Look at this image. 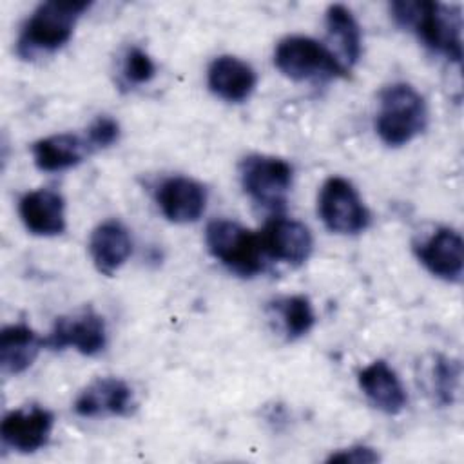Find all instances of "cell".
<instances>
[{"label":"cell","mask_w":464,"mask_h":464,"mask_svg":"<svg viewBox=\"0 0 464 464\" xmlns=\"http://www.w3.org/2000/svg\"><path fill=\"white\" fill-rule=\"evenodd\" d=\"M392 18L397 25L415 31L419 40L435 54L460 63L462 14L457 5L440 2H392Z\"/></svg>","instance_id":"6da1fadb"},{"label":"cell","mask_w":464,"mask_h":464,"mask_svg":"<svg viewBox=\"0 0 464 464\" xmlns=\"http://www.w3.org/2000/svg\"><path fill=\"white\" fill-rule=\"evenodd\" d=\"M91 7L85 0H49L40 4L24 22L16 53L29 60L42 53H54L63 47L74 31L80 16Z\"/></svg>","instance_id":"7a4b0ae2"},{"label":"cell","mask_w":464,"mask_h":464,"mask_svg":"<svg viewBox=\"0 0 464 464\" xmlns=\"http://www.w3.org/2000/svg\"><path fill=\"white\" fill-rule=\"evenodd\" d=\"M428 123V107L420 92L410 83L399 82L379 94L375 130L388 147H402L417 138Z\"/></svg>","instance_id":"3957f363"},{"label":"cell","mask_w":464,"mask_h":464,"mask_svg":"<svg viewBox=\"0 0 464 464\" xmlns=\"http://www.w3.org/2000/svg\"><path fill=\"white\" fill-rule=\"evenodd\" d=\"M205 243L208 252L230 272L252 277L265 266L261 236L230 219H214L207 225Z\"/></svg>","instance_id":"277c9868"},{"label":"cell","mask_w":464,"mask_h":464,"mask_svg":"<svg viewBox=\"0 0 464 464\" xmlns=\"http://www.w3.org/2000/svg\"><path fill=\"white\" fill-rule=\"evenodd\" d=\"M274 63L286 78L295 82L346 76L324 44L308 36L283 38L274 51Z\"/></svg>","instance_id":"5b68a950"},{"label":"cell","mask_w":464,"mask_h":464,"mask_svg":"<svg viewBox=\"0 0 464 464\" xmlns=\"http://www.w3.org/2000/svg\"><path fill=\"white\" fill-rule=\"evenodd\" d=\"M239 178L250 199L265 208L277 210L286 201L294 170L290 163L281 158L250 154L239 163Z\"/></svg>","instance_id":"8992f818"},{"label":"cell","mask_w":464,"mask_h":464,"mask_svg":"<svg viewBox=\"0 0 464 464\" xmlns=\"http://www.w3.org/2000/svg\"><path fill=\"white\" fill-rule=\"evenodd\" d=\"M317 210L324 227L335 234H359L370 225V212L359 192L348 179L339 176L323 183Z\"/></svg>","instance_id":"52a82bcc"},{"label":"cell","mask_w":464,"mask_h":464,"mask_svg":"<svg viewBox=\"0 0 464 464\" xmlns=\"http://www.w3.org/2000/svg\"><path fill=\"white\" fill-rule=\"evenodd\" d=\"M45 348L63 350L72 346L82 355H96L107 344V330L103 317L92 308H83L72 315H63L54 321L53 330L44 339Z\"/></svg>","instance_id":"ba28073f"},{"label":"cell","mask_w":464,"mask_h":464,"mask_svg":"<svg viewBox=\"0 0 464 464\" xmlns=\"http://www.w3.org/2000/svg\"><path fill=\"white\" fill-rule=\"evenodd\" d=\"M54 426V417L42 406H24L9 411L0 426V435L5 446L33 453L49 442Z\"/></svg>","instance_id":"9c48e42d"},{"label":"cell","mask_w":464,"mask_h":464,"mask_svg":"<svg viewBox=\"0 0 464 464\" xmlns=\"http://www.w3.org/2000/svg\"><path fill=\"white\" fill-rule=\"evenodd\" d=\"M259 236L266 256L292 266L303 265L314 248V239L308 227L283 216L270 219Z\"/></svg>","instance_id":"30bf717a"},{"label":"cell","mask_w":464,"mask_h":464,"mask_svg":"<svg viewBox=\"0 0 464 464\" xmlns=\"http://www.w3.org/2000/svg\"><path fill=\"white\" fill-rule=\"evenodd\" d=\"M419 261L437 277L459 283L464 266V243L457 230L440 227L428 239L415 245Z\"/></svg>","instance_id":"8fae6325"},{"label":"cell","mask_w":464,"mask_h":464,"mask_svg":"<svg viewBox=\"0 0 464 464\" xmlns=\"http://www.w3.org/2000/svg\"><path fill=\"white\" fill-rule=\"evenodd\" d=\"M136 402L127 382L116 377H100L92 381L74 401V411L80 417L116 415L127 417L134 411Z\"/></svg>","instance_id":"7c38bea8"},{"label":"cell","mask_w":464,"mask_h":464,"mask_svg":"<svg viewBox=\"0 0 464 464\" xmlns=\"http://www.w3.org/2000/svg\"><path fill=\"white\" fill-rule=\"evenodd\" d=\"M161 214L172 223H192L201 218L207 207L205 187L185 176L167 178L156 192Z\"/></svg>","instance_id":"4fadbf2b"},{"label":"cell","mask_w":464,"mask_h":464,"mask_svg":"<svg viewBox=\"0 0 464 464\" xmlns=\"http://www.w3.org/2000/svg\"><path fill=\"white\" fill-rule=\"evenodd\" d=\"M18 214L34 236H58L65 230V201L53 188H38L22 196Z\"/></svg>","instance_id":"5bb4252c"},{"label":"cell","mask_w":464,"mask_h":464,"mask_svg":"<svg viewBox=\"0 0 464 464\" xmlns=\"http://www.w3.org/2000/svg\"><path fill=\"white\" fill-rule=\"evenodd\" d=\"M208 89L221 100L230 103L245 102L256 89V71L243 60L223 54L212 60L207 71Z\"/></svg>","instance_id":"9a60e30c"},{"label":"cell","mask_w":464,"mask_h":464,"mask_svg":"<svg viewBox=\"0 0 464 464\" xmlns=\"http://www.w3.org/2000/svg\"><path fill=\"white\" fill-rule=\"evenodd\" d=\"M324 47L348 74L361 56V29L352 11L344 5H330L326 11Z\"/></svg>","instance_id":"2e32d148"},{"label":"cell","mask_w":464,"mask_h":464,"mask_svg":"<svg viewBox=\"0 0 464 464\" xmlns=\"http://www.w3.org/2000/svg\"><path fill=\"white\" fill-rule=\"evenodd\" d=\"M359 388L368 401L388 415H395L404 410L408 395L397 373L388 366L386 361H373L359 372Z\"/></svg>","instance_id":"e0dca14e"},{"label":"cell","mask_w":464,"mask_h":464,"mask_svg":"<svg viewBox=\"0 0 464 464\" xmlns=\"http://www.w3.org/2000/svg\"><path fill=\"white\" fill-rule=\"evenodd\" d=\"M132 252V239L129 230L114 219L100 223L89 239V254L98 268L105 276L118 272Z\"/></svg>","instance_id":"ac0fdd59"},{"label":"cell","mask_w":464,"mask_h":464,"mask_svg":"<svg viewBox=\"0 0 464 464\" xmlns=\"http://www.w3.org/2000/svg\"><path fill=\"white\" fill-rule=\"evenodd\" d=\"M31 150L34 165L40 170L58 172L82 163L91 147L87 140H82L76 134L62 132L34 141Z\"/></svg>","instance_id":"d6986e66"},{"label":"cell","mask_w":464,"mask_h":464,"mask_svg":"<svg viewBox=\"0 0 464 464\" xmlns=\"http://www.w3.org/2000/svg\"><path fill=\"white\" fill-rule=\"evenodd\" d=\"M44 346V339L27 324L5 326L0 334V364L4 373L18 375L25 372Z\"/></svg>","instance_id":"ffe728a7"},{"label":"cell","mask_w":464,"mask_h":464,"mask_svg":"<svg viewBox=\"0 0 464 464\" xmlns=\"http://www.w3.org/2000/svg\"><path fill=\"white\" fill-rule=\"evenodd\" d=\"M274 310L281 317L285 335L290 341L306 335L315 323V314L306 295H288L277 299L274 303Z\"/></svg>","instance_id":"44dd1931"},{"label":"cell","mask_w":464,"mask_h":464,"mask_svg":"<svg viewBox=\"0 0 464 464\" xmlns=\"http://www.w3.org/2000/svg\"><path fill=\"white\" fill-rule=\"evenodd\" d=\"M460 379V362L451 357L439 355L433 366V388L440 404L448 406L455 401Z\"/></svg>","instance_id":"7402d4cb"},{"label":"cell","mask_w":464,"mask_h":464,"mask_svg":"<svg viewBox=\"0 0 464 464\" xmlns=\"http://www.w3.org/2000/svg\"><path fill=\"white\" fill-rule=\"evenodd\" d=\"M121 74H123L125 82L130 85L147 83L154 78L156 65L145 51H141L140 47H132L123 56Z\"/></svg>","instance_id":"603a6c76"},{"label":"cell","mask_w":464,"mask_h":464,"mask_svg":"<svg viewBox=\"0 0 464 464\" xmlns=\"http://www.w3.org/2000/svg\"><path fill=\"white\" fill-rule=\"evenodd\" d=\"M120 125L111 116H98L87 129V143L92 149H105L118 141Z\"/></svg>","instance_id":"cb8c5ba5"},{"label":"cell","mask_w":464,"mask_h":464,"mask_svg":"<svg viewBox=\"0 0 464 464\" xmlns=\"http://www.w3.org/2000/svg\"><path fill=\"white\" fill-rule=\"evenodd\" d=\"M381 457L373 448L368 446H352L346 450H341L337 453H332L328 457V462H343V464H373Z\"/></svg>","instance_id":"d4e9b609"}]
</instances>
